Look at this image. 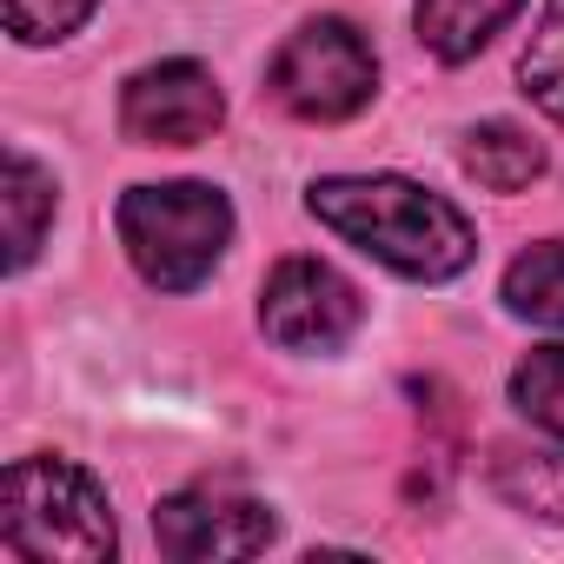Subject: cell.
Listing matches in <instances>:
<instances>
[{
  "mask_svg": "<svg viewBox=\"0 0 564 564\" xmlns=\"http://www.w3.org/2000/svg\"><path fill=\"white\" fill-rule=\"evenodd\" d=\"M313 213L352 239L359 252H372L379 265L405 272V279H452L471 265L478 239L465 226V213L412 180L372 173V180H319L313 186Z\"/></svg>",
  "mask_w": 564,
  "mask_h": 564,
  "instance_id": "cell-1",
  "label": "cell"
},
{
  "mask_svg": "<svg viewBox=\"0 0 564 564\" xmlns=\"http://www.w3.org/2000/svg\"><path fill=\"white\" fill-rule=\"evenodd\" d=\"M0 551L8 557H113L107 491L67 458H14L0 478Z\"/></svg>",
  "mask_w": 564,
  "mask_h": 564,
  "instance_id": "cell-2",
  "label": "cell"
},
{
  "mask_svg": "<svg viewBox=\"0 0 564 564\" xmlns=\"http://www.w3.org/2000/svg\"><path fill=\"white\" fill-rule=\"evenodd\" d=\"M120 246L140 265L147 286L160 293H193L199 279L226 259L232 239V206L219 186L199 180H166V186H133L120 193Z\"/></svg>",
  "mask_w": 564,
  "mask_h": 564,
  "instance_id": "cell-3",
  "label": "cell"
},
{
  "mask_svg": "<svg viewBox=\"0 0 564 564\" xmlns=\"http://www.w3.org/2000/svg\"><path fill=\"white\" fill-rule=\"evenodd\" d=\"M272 100L286 107L293 120H313V127H333V120H352L372 87H379V61L366 47V34L352 21H306L286 47L272 54V74H265Z\"/></svg>",
  "mask_w": 564,
  "mask_h": 564,
  "instance_id": "cell-4",
  "label": "cell"
},
{
  "mask_svg": "<svg viewBox=\"0 0 564 564\" xmlns=\"http://www.w3.org/2000/svg\"><path fill=\"white\" fill-rule=\"evenodd\" d=\"M366 319V300L352 279H339L326 259H279L265 293H259V326L286 352H339Z\"/></svg>",
  "mask_w": 564,
  "mask_h": 564,
  "instance_id": "cell-5",
  "label": "cell"
},
{
  "mask_svg": "<svg viewBox=\"0 0 564 564\" xmlns=\"http://www.w3.org/2000/svg\"><path fill=\"white\" fill-rule=\"evenodd\" d=\"M153 538L166 557L180 564H206V557H259L272 544V511L259 498L219 491V485H193L173 491L153 511Z\"/></svg>",
  "mask_w": 564,
  "mask_h": 564,
  "instance_id": "cell-6",
  "label": "cell"
},
{
  "mask_svg": "<svg viewBox=\"0 0 564 564\" xmlns=\"http://www.w3.org/2000/svg\"><path fill=\"white\" fill-rule=\"evenodd\" d=\"M219 120H226L219 80L193 61H160V67L133 74L120 94V127L140 147H199Z\"/></svg>",
  "mask_w": 564,
  "mask_h": 564,
  "instance_id": "cell-7",
  "label": "cell"
},
{
  "mask_svg": "<svg viewBox=\"0 0 564 564\" xmlns=\"http://www.w3.org/2000/svg\"><path fill=\"white\" fill-rule=\"evenodd\" d=\"M518 8L524 0H412V21L438 61H471Z\"/></svg>",
  "mask_w": 564,
  "mask_h": 564,
  "instance_id": "cell-8",
  "label": "cell"
},
{
  "mask_svg": "<svg viewBox=\"0 0 564 564\" xmlns=\"http://www.w3.org/2000/svg\"><path fill=\"white\" fill-rule=\"evenodd\" d=\"M458 160H465V173H471L478 186H491V193H524V186L544 173V147H538L524 127H511V120L471 127Z\"/></svg>",
  "mask_w": 564,
  "mask_h": 564,
  "instance_id": "cell-9",
  "label": "cell"
},
{
  "mask_svg": "<svg viewBox=\"0 0 564 564\" xmlns=\"http://www.w3.org/2000/svg\"><path fill=\"white\" fill-rule=\"evenodd\" d=\"M0 206H8V265L21 272L34 252H41V232L54 219V180L14 147L8 153V193H0Z\"/></svg>",
  "mask_w": 564,
  "mask_h": 564,
  "instance_id": "cell-10",
  "label": "cell"
},
{
  "mask_svg": "<svg viewBox=\"0 0 564 564\" xmlns=\"http://www.w3.org/2000/svg\"><path fill=\"white\" fill-rule=\"evenodd\" d=\"M505 306L538 326H564V239H544L511 259L505 272Z\"/></svg>",
  "mask_w": 564,
  "mask_h": 564,
  "instance_id": "cell-11",
  "label": "cell"
},
{
  "mask_svg": "<svg viewBox=\"0 0 564 564\" xmlns=\"http://www.w3.org/2000/svg\"><path fill=\"white\" fill-rule=\"evenodd\" d=\"M518 80H524V94L564 127V0H544L538 34H531L524 54H518Z\"/></svg>",
  "mask_w": 564,
  "mask_h": 564,
  "instance_id": "cell-12",
  "label": "cell"
},
{
  "mask_svg": "<svg viewBox=\"0 0 564 564\" xmlns=\"http://www.w3.org/2000/svg\"><path fill=\"white\" fill-rule=\"evenodd\" d=\"M511 405H518L538 432L564 438V346H538V352L511 372Z\"/></svg>",
  "mask_w": 564,
  "mask_h": 564,
  "instance_id": "cell-13",
  "label": "cell"
},
{
  "mask_svg": "<svg viewBox=\"0 0 564 564\" xmlns=\"http://www.w3.org/2000/svg\"><path fill=\"white\" fill-rule=\"evenodd\" d=\"M100 0H8V34L21 47H47V41H67Z\"/></svg>",
  "mask_w": 564,
  "mask_h": 564,
  "instance_id": "cell-14",
  "label": "cell"
}]
</instances>
